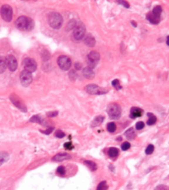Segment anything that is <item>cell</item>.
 I'll use <instances>...</instances> for the list:
<instances>
[{
  "label": "cell",
  "instance_id": "obj_36",
  "mask_svg": "<svg viewBox=\"0 0 169 190\" xmlns=\"http://www.w3.org/2000/svg\"><path fill=\"white\" fill-rule=\"evenodd\" d=\"M69 78H70L71 80H72V81L76 80V78H77V74H76L75 71H71L69 72Z\"/></svg>",
  "mask_w": 169,
  "mask_h": 190
},
{
  "label": "cell",
  "instance_id": "obj_17",
  "mask_svg": "<svg viewBox=\"0 0 169 190\" xmlns=\"http://www.w3.org/2000/svg\"><path fill=\"white\" fill-rule=\"evenodd\" d=\"M147 19H148L151 23L154 25H157L160 23V18H158L156 16H155L151 12L148 13L147 14Z\"/></svg>",
  "mask_w": 169,
  "mask_h": 190
},
{
  "label": "cell",
  "instance_id": "obj_6",
  "mask_svg": "<svg viewBox=\"0 0 169 190\" xmlns=\"http://www.w3.org/2000/svg\"><path fill=\"white\" fill-rule=\"evenodd\" d=\"M100 59V54L96 51H91L87 55V63L88 67L93 69L98 64V61Z\"/></svg>",
  "mask_w": 169,
  "mask_h": 190
},
{
  "label": "cell",
  "instance_id": "obj_9",
  "mask_svg": "<svg viewBox=\"0 0 169 190\" xmlns=\"http://www.w3.org/2000/svg\"><path fill=\"white\" fill-rule=\"evenodd\" d=\"M19 79H20V82H21L22 85L24 87H27L31 83V82H32V74H31V72H29L28 71L24 70L20 73Z\"/></svg>",
  "mask_w": 169,
  "mask_h": 190
},
{
  "label": "cell",
  "instance_id": "obj_29",
  "mask_svg": "<svg viewBox=\"0 0 169 190\" xmlns=\"http://www.w3.org/2000/svg\"><path fill=\"white\" fill-rule=\"evenodd\" d=\"M153 151H154V146L152 144H150V145L148 146V147L145 149V153L147 155H151L153 152Z\"/></svg>",
  "mask_w": 169,
  "mask_h": 190
},
{
  "label": "cell",
  "instance_id": "obj_31",
  "mask_svg": "<svg viewBox=\"0 0 169 190\" xmlns=\"http://www.w3.org/2000/svg\"><path fill=\"white\" fill-rule=\"evenodd\" d=\"M112 85H113V87H114V88L117 90H119L121 88V85H120V83H119V80H113V81L112 82Z\"/></svg>",
  "mask_w": 169,
  "mask_h": 190
},
{
  "label": "cell",
  "instance_id": "obj_11",
  "mask_svg": "<svg viewBox=\"0 0 169 190\" xmlns=\"http://www.w3.org/2000/svg\"><path fill=\"white\" fill-rule=\"evenodd\" d=\"M23 65L25 68V70L28 71L29 72H34L37 70V65L36 61L32 58H25L23 62Z\"/></svg>",
  "mask_w": 169,
  "mask_h": 190
},
{
  "label": "cell",
  "instance_id": "obj_38",
  "mask_svg": "<svg viewBox=\"0 0 169 190\" xmlns=\"http://www.w3.org/2000/svg\"><path fill=\"white\" fill-rule=\"evenodd\" d=\"M63 146H64L65 149H68V150H72V149H74V146H72V143H70V142L66 143L63 145Z\"/></svg>",
  "mask_w": 169,
  "mask_h": 190
},
{
  "label": "cell",
  "instance_id": "obj_42",
  "mask_svg": "<svg viewBox=\"0 0 169 190\" xmlns=\"http://www.w3.org/2000/svg\"><path fill=\"white\" fill-rule=\"evenodd\" d=\"M75 68L76 69H77V70H79V69H81V65L79 63V62H77L75 64Z\"/></svg>",
  "mask_w": 169,
  "mask_h": 190
},
{
  "label": "cell",
  "instance_id": "obj_41",
  "mask_svg": "<svg viewBox=\"0 0 169 190\" xmlns=\"http://www.w3.org/2000/svg\"><path fill=\"white\" fill-rule=\"evenodd\" d=\"M54 130V128L53 127H50V128L47 129L46 130H45V131H41V132L43 133V134H50L52 132V131Z\"/></svg>",
  "mask_w": 169,
  "mask_h": 190
},
{
  "label": "cell",
  "instance_id": "obj_16",
  "mask_svg": "<svg viewBox=\"0 0 169 190\" xmlns=\"http://www.w3.org/2000/svg\"><path fill=\"white\" fill-rule=\"evenodd\" d=\"M83 73H84V77L89 80L93 79L95 77V73H94L93 70L89 67L84 68V70H83Z\"/></svg>",
  "mask_w": 169,
  "mask_h": 190
},
{
  "label": "cell",
  "instance_id": "obj_40",
  "mask_svg": "<svg viewBox=\"0 0 169 190\" xmlns=\"http://www.w3.org/2000/svg\"><path fill=\"white\" fill-rule=\"evenodd\" d=\"M58 114V112H48L47 113V116L49 117H56L57 115Z\"/></svg>",
  "mask_w": 169,
  "mask_h": 190
},
{
  "label": "cell",
  "instance_id": "obj_15",
  "mask_svg": "<svg viewBox=\"0 0 169 190\" xmlns=\"http://www.w3.org/2000/svg\"><path fill=\"white\" fill-rule=\"evenodd\" d=\"M84 43L89 47H94L96 44V41H95V37L92 34H88L84 38Z\"/></svg>",
  "mask_w": 169,
  "mask_h": 190
},
{
  "label": "cell",
  "instance_id": "obj_2",
  "mask_svg": "<svg viewBox=\"0 0 169 190\" xmlns=\"http://www.w3.org/2000/svg\"><path fill=\"white\" fill-rule=\"evenodd\" d=\"M48 24L52 28L59 29L61 28L63 23V17L59 13L57 12H52L49 13L48 17Z\"/></svg>",
  "mask_w": 169,
  "mask_h": 190
},
{
  "label": "cell",
  "instance_id": "obj_8",
  "mask_svg": "<svg viewBox=\"0 0 169 190\" xmlns=\"http://www.w3.org/2000/svg\"><path fill=\"white\" fill-rule=\"evenodd\" d=\"M58 65L62 70L67 71L72 66V60L69 57L60 56L58 59Z\"/></svg>",
  "mask_w": 169,
  "mask_h": 190
},
{
  "label": "cell",
  "instance_id": "obj_19",
  "mask_svg": "<svg viewBox=\"0 0 169 190\" xmlns=\"http://www.w3.org/2000/svg\"><path fill=\"white\" fill-rule=\"evenodd\" d=\"M124 135H125V137L127 138V139L133 140L134 138H136V131H134L133 129L131 128V129H127V131H125V133H124Z\"/></svg>",
  "mask_w": 169,
  "mask_h": 190
},
{
  "label": "cell",
  "instance_id": "obj_34",
  "mask_svg": "<svg viewBox=\"0 0 169 190\" xmlns=\"http://www.w3.org/2000/svg\"><path fill=\"white\" fill-rule=\"evenodd\" d=\"M49 58H50V54H49V53H48L47 51H44L42 53V59H43L44 61H47L49 59Z\"/></svg>",
  "mask_w": 169,
  "mask_h": 190
},
{
  "label": "cell",
  "instance_id": "obj_20",
  "mask_svg": "<svg viewBox=\"0 0 169 190\" xmlns=\"http://www.w3.org/2000/svg\"><path fill=\"white\" fill-rule=\"evenodd\" d=\"M84 163L92 172L95 171L98 169V166H97L96 163L95 162L92 161V160H85L84 162Z\"/></svg>",
  "mask_w": 169,
  "mask_h": 190
},
{
  "label": "cell",
  "instance_id": "obj_1",
  "mask_svg": "<svg viewBox=\"0 0 169 190\" xmlns=\"http://www.w3.org/2000/svg\"><path fill=\"white\" fill-rule=\"evenodd\" d=\"M15 25L20 30L30 31L34 28V22L32 19L27 16H19L15 22Z\"/></svg>",
  "mask_w": 169,
  "mask_h": 190
},
{
  "label": "cell",
  "instance_id": "obj_10",
  "mask_svg": "<svg viewBox=\"0 0 169 190\" xmlns=\"http://www.w3.org/2000/svg\"><path fill=\"white\" fill-rule=\"evenodd\" d=\"M10 100L12 102V103L16 106L17 109H19V110L22 111L23 112H27V107L25 105L24 102H23L20 98L18 96H16V94H11L10 97Z\"/></svg>",
  "mask_w": 169,
  "mask_h": 190
},
{
  "label": "cell",
  "instance_id": "obj_14",
  "mask_svg": "<svg viewBox=\"0 0 169 190\" xmlns=\"http://www.w3.org/2000/svg\"><path fill=\"white\" fill-rule=\"evenodd\" d=\"M143 114V110L140 108L133 107L131 109V113H130V117L133 119H135L136 117H141Z\"/></svg>",
  "mask_w": 169,
  "mask_h": 190
},
{
  "label": "cell",
  "instance_id": "obj_3",
  "mask_svg": "<svg viewBox=\"0 0 169 190\" xmlns=\"http://www.w3.org/2000/svg\"><path fill=\"white\" fill-rule=\"evenodd\" d=\"M108 115L110 119L118 120L120 118L121 115V106L117 103H111L107 106V109Z\"/></svg>",
  "mask_w": 169,
  "mask_h": 190
},
{
  "label": "cell",
  "instance_id": "obj_25",
  "mask_svg": "<svg viewBox=\"0 0 169 190\" xmlns=\"http://www.w3.org/2000/svg\"><path fill=\"white\" fill-rule=\"evenodd\" d=\"M108 155L110 157V158H116L119 155V150H118L117 148L116 147H112L110 148L109 150H108Z\"/></svg>",
  "mask_w": 169,
  "mask_h": 190
},
{
  "label": "cell",
  "instance_id": "obj_28",
  "mask_svg": "<svg viewBox=\"0 0 169 190\" xmlns=\"http://www.w3.org/2000/svg\"><path fill=\"white\" fill-rule=\"evenodd\" d=\"M107 130L108 131L113 133L115 132L116 130V125L115 123H110L107 124Z\"/></svg>",
  "mask_w": 169,
  "mask_h": 190
},
{
  "label": "cell",
  "instance_id": "obj_30",
  "mask_svg": "<svg viewBox=\"0 0 169 190\" xmlns=\"http://www.w3.org/2000/svg\"><path fill=\"white\" fill-rule=\"evenodd\" d=\"M116 2H117L118 4H119V5L124 6V8H130V5H129V3L126 1V0H116Z\"/></svg>",
  "mask_w": 169,
  "mask_h": 190
},
{
  "label": "cell",
  "instance_id": "obj_23",
  "mask_svg": "<svg viewBox=\"0 0 169 190\" xmlns=\"http://www.w3.org/2000/svg\"><path fill=\"white\" fill-rule=\"evenodd\" d=\"M7 69L6 61L3 57H0V73H2L5 72Z\"/></svg>",
  "mask_w": 169,
  "mask_h": 190
},
{
  "label": "cell",
  "instance_id": "obj_21",
  "mask_svg": "<svg viewBox=\"0 0 169 190\" xmlns=\"http://www.w3.org/2000/svg\"><path fill=\"white\" fill-rule=\"evenodd\" d=\"M104 120V117L103 116H98L97 117H95L92 123V127H96V126H100L103 123Z\"/></svg>",
  "mask_w": 169,
  "mask_h": 190
},
{
  "label": "cell",
  "instance_id": "obj_4",
  "mask_svg": "<svg viewBox=\"0 0 169 190\" xmlns=\"http://www.w3.org/2000/svg\"><path fill=\"white\" fill-rule=\"evenodd\" d=\"M0 14L4 21L7 23H10L13 18V10L12 8L8 5H2L0 9Z\"/></svg>",
  "mask_w": 169,
  "mask_h": 190
},
{
  "label": "cell",
  "instance_id": "obj_5",
  "mask_svg": "<svg viewBox=\"0 0 169 190\" xmlns=\"http://www.w3.org/2000/svg\"><path fill=\"white\" fill-rule=\"evenodd\" d=\"M86 32L85 25L82 23L79 22L76 23L74 27V31H73V37L75 40H81L84 38Z\"/></svg>",
  "mask_w": 169,
  "mask_h": 190
},
{
  "label": "cell",
  "instance_id": "obj_35",
  "mask_svg": "<svg viewBox=\"0 0 169 190\" xmlns=\"http://www.w3.org/2000/svg\"><path fill=\"white\" fill-rule=\"evenodd\" d=\"M57 172L60 175H63L66 173V170H65V167L63 166H60L58 168V170H57Z\"/></svg>",
  "mask_w": 169,
  "mask_h": 190
},
{
  "label": "cell",
  "instance_id": "obj_18",
  "mask_svg": "<svg viewBox=\"0 0 169 190\" xmlns=\"http://www.w3.org/2000/svg\"><path fill=\"white\" fill-rule=\"evenodd\" d=\"M9 160V154L7 152H0V166Z\"/></svg>",
  "mask_w": 169,
  "mask_h": 190
},
{
  "label": "cell",
  "instance_id": "obj_33",
  "mask_svg": "<svg viewBox=\"0 0 169 190\" xmlns=\"http://www.w3.org/2000/svg\"><path fill=\"white\" fill-rule=\"evenodd\" d=\"M121 148L123 151H127L131 148V143L128 142H124L121 144Z\"/></svg>",
  "mask_w": 169,
  "mask_h": 190
},
{
  "label": "cell",
  "instance_id": "obj_43",
  "mask_svg": "<svg viewBox=\"0 0 169 190\" xmlns=\"http://www.w3.org/2000/svg\"><path fill=\"white\" fill-rule=\"evenodd\" d=\"M131 24H132L133 25V27H135V28L137 26V24L135 23V22H134V21H132V22H131Z\"/></svg>",
  "mask_w": 169,
  "mask_h": 190
},
{
  "label": "cell",
  "instance_id": "obj_32",
  "mask_svg": "<svg viewBox=\"0 0 169 190\" xmlns=\"http://www.w3.org/2000/svg\"><path fill=\"white\" fill-rule=\"evenodd\" d=\"M55 136L58 138H63L65 137V133L61 130H57L55 133Z\"/></svg>",
  "mask_w": 169,
  "mask_h": 190
},
{
  "label": "cell",
  "instance_id": "obj_44",
  "mask_svg": "<svg viewBox=\"0 0 169 190\" xmlns=\"http://www.w3.org/2000/svg\"><path fill=\"white\" fill-rule=\"evenodd\" d=\"M166 45H169V44H168V36L167 38H166Z\"/></svg>",
  "mask_w": 169,
  "mask_h": 190
},
{
  "label": "cell",
  "instance_id": "obj_13",
  "mask_svg": "<svg viewBox=\"0 0 169 190\" xmlns=\"http://www.w3.org/2000/svg\"><path fill=\"white\" fill-rule=\"evenodd\" d=\"M71 155H69V154L67 153H58L52 158V160L55 162H61L65 160L71 159Z\"/></svg>",
  "mask_w": 169,
  "mask_h": 190
},
{
  "label": "cell",
  "instance_id": "obj_7",
  "mask_svg": "<svg viewBox=\"0 0 169 190\" xmlns=\"http://www.w3.org/2000/svg\"><path fill=\"white\" fill-rule=\"evenodd\" d=\"M85 91H87L88 94H92V95H100V94H104L107 93L106 90L104 88H101L98 85H95V84H89L87 85L85 87Z\"/></svg>",
  "mask_w": 169,
  "mask_h": 190
},
{
  "label": "cell",
  "instance_id": "obj_22",
  "mask_svg": "<svg viewBox=\"0 0 169 190\" xmlns=\"http://www.w3.org/2000/svg\"><path fill=\"white\" fill-rule=\"evenodd\" d=\"M162 11H163V9H162V7L160 6V5H157V6L154 7L153 9V11H151V13L154 15L155 16L158 18H160L161 16Z\"/></svg>",
  "mask_w": 169,
  "mask_h": 190
},
{
  "label": "cell",
  "instance_id": "obj_39",
  "mask_svg": "<svg viewBox=\"0 0 169 190\" xmlns=\"http://www.w3.org/2000/svg\"><path fill=\"white\" fill-rule=\"evenodd\" d=\"M155 190H168V187L165 185H160L155 188Z\"/></svg>",
  "mask_w": 169,
  "mask_h": 190
},
{
  "label": "cell",
  "instance_id": "obj_27",
  "mask_svg": "<svg viewBox=\"0 0 169 190\" xmlns=\"http://www.w3.org/2000/svg\"><path fill=\"white\" fill-rule=\"evenodd\" d=\"M108 185L106 181H102L100 184H98V186H97L96 190H107Z\"/></svg>",
  "mask_w": 169,
  "mask_h": 190
},
{
  "label": "cell",
  "instance_id": "obj_24",
  "mask_svg": "<svg viewBox=\"0 0 169 190\" xmlns=\"http://www.w3.org/2000/svg\"><path fill=\"white\" fill-rule=\"evenodd\" d=\"M148 120L147 122L148 125L149 126H152V125L154 124L156 122V117L154 114H153L152 113H148Z\"/></svg>",
  "mask_w": 169,
  "mask_h": 190
},
{
  "label": "cell",
  "instance_id": "obj_12",
  "mask_svg": "<svg viewBox=\"0 0 169 190\" xmlns=\"http://www.w3.org/2000/svg\"><path fill=\"white\" fill-rule=\"evenodd\" d=\"M5 61H6V65L7 67L9 69V70L11 71H15L17 69V60L15 58L14 56L13 55H9L6 57L5 59Z\"/></svg>",
  "mask_w": 169,
  "mask_h": 190
},
{
  "label": "cell",
  "instance_id": "obj_37",
  "mask_svg": "<svg viewBox=\"0 0 169 190\" xmlns=\"http://www.w3.org/2000/svg\"><path fill=\"white\" fill-rule=\"evenodd\" d=\"M145 127V123L142 121H139L136 124V129L137 130H141Z\"/></svg>",
  "mask_w": 169,
  "mask_h": 190
},
{
  "label": "cell",
  "instance_id": "obj_26",
  "mask_svg": "<svg viewBox=\"0 0 169 190\" xmlns=\"http://www.w3.org/2000/svg\"><path fill=\"white\" fill-rule=\"evenodd\" d=\"M43 121L44 120H43L39 115H34V116L30 119V122H31V123H37L42 125H44Z\"/></svg>",
  "mask_w": 169,
  "mask_h": 190
}]
</instances>
